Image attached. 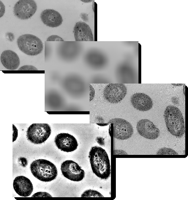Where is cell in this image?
Wrapping results in <instances>:
<instances>
[{
    "instance_id": "cell-1",
    "label": "cell",
    "mask_w": 188,
    "mask_h": 200,
    "mask_svg": "<svg viewBox=\"0 0 188 200\" xmlns=\"http://www.w3.org/2000/svg\"><path fill=\"white\" fill-rule=\"evenodd\" d=\"M89 157L93 173L101 179H108L111 175V167L105 150L99 146L92 147L89 152Z\"/></svg>"
},
{
    "instance_id": "cell-2",
    "label": "cell",
    "mask_w": 188,
    "mask_h": 200,
    "mask_svg": "<svg viewBox=\"0 0 188 200\" xmlns=\"http://www.w3.org/2000/svg\"><path fill=\"white\" fill-rule=\"evenodd\" d=\"M164 116L167 127L172 135L182 137L185 133V126L182 114L177 107L172 105L167 106Z\"/></svg>"
},
{
    "instance_id": "cell-3",
    "label": "cell",
    "mask_w": 188,
    "mask_h": 200,
    "mask_svg": "<svg viewBox=\"0 0 188 200\" xmlns=\"http://www.w3.org/2000/svg\"><path fill=\"white\" fill-rule=\"evenodd\" d=\"M33 176L39 180L46 182L55 179L58 175L56 166L48 160L39 159L33 161L30 165Z\"/></svg>"
},
{
    "instance_id": "cell-4",
    "label": "cell",
    "mask_w": 188,
    "mask_h": 200,
    "mask_svg": "<svg viewBox=\"0 0 188 200\" xmlns=\"http://www.w3.org/2000/svg\"><path fill=\"white\" fill-rule=\"evenodd\" d=\"M17 44L20 50L28 55H37L43 49V43L40 39L31 34H24L19 36L17 39Z\"/></svg>"
},
{
    "instance_id": "cell-5",
    "label": "cell",
    "mask_w": 188,
    "mask_h": 200,
    "mask_svg": "<svg viewBox=\"0 0 188 200\" xmlns=\"http://www.w3.org/2000/svg\"><path fill=\"white\" fill-rule=\"evenodd\" d=\"M51 131V127L47 123H33L28 128L27 138L34 144H41L48 139Z\"/></svg>"
},
{
    "instance_id": "cell-6",
    "label": "cell",
    "mask_w": 188,
    "mask_h": 200,
    "mask_svg": "<svg viewBox=\"0 0 188 200\" xmlns=\"http://www.w3.org/2000/svg\"><path fill=\"white\" fill-rule=\"evenodd\" d=\"M61 170L63 176L71 180L79 181L85 177L84 171L76 162L67 160L61 164Z\"/></svg>"
},
{
    "instance_id": "cell-7",
    "label": "cell",
    "mask_w": 188,
    "mask_h": 200,
    "mask_svg": "<svg viewBox=\"0 0 188 200\" xmlns=\"http://www.w3.org/2000/svg\"><path fill=\"white\" fill-rule=\"evenodd\" d=\"M113 124V134L115 138L124 140L131 138L134 133L131 124L127 121L121 118H115L110 120Z\"/></svg>"
},
{
    "instance_id": "cell-8",
    "label": "cell",
    "mask_w": 188,
    "mask_h": 200,
    "mask_svg": "<svg viewBox=\"0 0 188 200\" xmlns=\"http://www.w3.org/2000/svg\"><path fill=\"white\" fill-rule=\"evenodd\" d=\"M37 9V5L33 0H20L14 5L13 13L17 18L22 20L31 17Z\"/></svg>"
},
{
    "instance_id": "cell-9",
    "label": "cell",
    "mask_w": 188,
    "mask_h": 200,
    "mask_svg": "<svg viewBox=\"0 0 188 200\" xmlns=\"http://www.w3.org/2000/svg\"><path fill=\"white\" fill-rule=\"evenodd\" d=\"M127 93L126 87L122 84H112L107 85L103 92L104 97L108 102L116 103L121 101Z\"/></svg>"
},
{
    "instance_id": "cell-10",
    "label": "cell",
    "mask_w": 188,
    "mask_h": 200,
    "mask_svg": "<svg viewBox=\"0 0 188 200\" xmlns=\"http://www.w3.org/2000/svg\"><path fill=\"white\" fill-rule=\"evenodd\" d=\"M54 142L59 149L67 152L75 150L78 145L75 137L68 133H61L57 134L55 138Z\"/></svg>"
},
{
    "instance_id": "cell-11",
    "label": "cell",
    "mask_w": 188,
    "mask_h": 200,
    "mask_svg": "<svg viewBox=\"0 0 188 200\" xmlns=\"http://www.w3.org/2000/svg\"><path fill=\"white\" fill-rule=\"evenodd\" d=\"M136 128L139 134L147 139H155L160 135V130L148 119H142L138 121Z\"/></svg>"
},
{
    "instance_id": "cell-12",
    "label": "cell",
    "mask_w": 188,
    "mask_h": 200,
    "mask_svg": "<svg viewBox=\"0 0 188 200\" xmlns=\"http://www.w3.org/2000/svg\"><path fill=\"white\" fill-rule=\"evenodd\" d=\"M13 188L19 195L24 197L30 196L33 190L31 180L27 177L20 176L16 177L13 182Z\"/></svg>"
},
{
    "instance_id": "cell-13",
    "label": "cell",
    "mask_w": 188,
    "mask_h": 200,
    "mask_svg": "<svg viewBox=\"0 0 188 200\" xmlns=\"http://www.w3.org/2000/svg\"><path fill=\"white\" fill-rule=\"evenodd\" d=\"M131 101L135 109L142 111L149 110L153 105L150 97L143 93H137L133 94L131 98Z\"/></svg>"
},
{
    "instance_id": "cell-14",
    "label": "cell",
    "mask_w": 188,
    "mask_h": 200,
    "mask_svg": "<svg viewBox=\"0 0 188 200\" xmlns=\"http://www.w3.org/2000/svg\"><path fill=\"white\" fill-rule=\"evenodd\" d=\"M40 18L44 24L52 27L60 26L63 21L60 14L53 9H47L41 12Z\"/></svg>"
},
{
    "instance_id": "cell-15",
    "label": "cell",
    "mask_w": 188,
    "mask_h": 200,
    "mask_svg": "<svg viewBox=\"0 0 188 200\" xmlns=\"http://www.w3.org/2000/svg\"><path fill=\"white\" fill-rule=\"evenodd\" d=\"M73 32L76 41H94L91 29L84 22L80 21L77 23L74 27Z\"/></svg>"
},
{
    "instance_id": "cell-16",
    "label": "cell",
    "mask_w": 188,
    "mask_h": 200,
    "mask_svg": "<svg viewBox=\"0 0 188 200\" xmlns=\"http://www.w3.org/2000/svg\"><path fill=\"white\" fill-rule=\"evenodd\" d=\"M1 62L7 69L14 70L19 67L20 61L17 55L10 50L4 51L0 57Z\"/></svg>"
},
{
    "instance_id": "cell-17",
    "label": "cell",
    "mask_w": 188,
    "mask_h": 200,
    "mask_svg": "<svg viewBox=\"0 0 188 200\" xmlns=\"http://www.w3.org/2000/svg\"><path fill=\"white\" fill-rule=\"evenodd\" d=\"M81 197H104V196L98 191L90 189L85 191L81 195Z\"/></svg>"
},
{
    "instance_id": "cell-18",
    "label": "cell",
    "mask_w": 188,
    "mask_h": 200,
    "mask_svg": "<svg viewBox=\"0 0 188 200\" xmlns=\"http://www.w3.org/2000/svg\"><path fill=\"white\" fill-rule=\"evenodd\" d=\"M157 155H178L174 150L170 148L163 147L160 148L157 152Z\"/></svg>"
},
{
    "instance_id": "cell-19",
    "label": "cell",
    "mask_w": 188,
    "mask_h": 200,
    "mask_svg": "<svg viewBox=\"0 0 188 200\" xmlns=\"http://www.w3.org/2000/svg\"><path fill=\"white\" fill-rule=\"evenodd\" d=\"M47 41H64L63 39L57 35H52L48 37Z\"/></svg>"
},
{
    "instance_id": "cell-20",
    "label": "cell",
    "mask_w": 188,
    "mask_h": 200,
    "mask_svg": "<svg viewBox=\"0 0 188 200\" xmlns=\"http://www.w3.org/2000/svg\"><path fill=\"white\" fill-rule=\"evenodd\" d=\"M50 194L46 192H39L34 194L31 197H52Z\"/></svg>"
},
{
    "instance_id": "cell-21",
    "label": "cell",
    "mask_w": 188,
    "mask_h": 200,
    "mask_svg": "<svg viewBox=\"0 0 188 200\" xmlns=\"http://www.w3.org/2000/svg\"><path fill=\"white\" fill-rule=\"evenodd\" d=\"M19 70H37V69L31 65H25L19 68Z\"/></svg>"
},
{
    "instance_id": "cell-22",
    "label": "cell",
    "mask_w": 188,
    "mask_h": 200,
    "mask_svg": "<svg viewBox=\"0 0 188 200\" xmlns=\"http://www.w3.org/2000/svg\"><path fill=\"white\" fill-rule=\"evenodd\" d=\"M18 160L20 163L23 167H25L27 165L28 162L26 158L20 157L19 158Z\"/></svg>"
},
{
    "instance_id": "cell-23",
    "label": "cell",
    "mask_w": 188,
    "mask_h": 200,
    "mask_svg": "<svg viewBox=\"0 0 188 200\" xmlns=\"http://www.w3.org/2000/svg\"><path fill=\"white\" fill-rule=\"evenodd\" d=\"M13 142L15 141L18 137V130L13 124Z\"/></svg>"
},
{
    "instance_id": "cell-24",
    "label": "cell",
    "mask_w": 188,
    "mask_h": 200,
    "mask_svg": "<svg viewBox=\"0 0 188 200\" xmlns=\"http://www.w3.org/2000/svg\"><path fill=\"white\" fill-rule=\"evenodd\" d=\"M7 39L11 42L13 41L14 39V36L12 33H7L6 34Z\"/></svg>"
},
{
    "instance_id": "cell-25",
    "label": "cell",
    "mask_w": 188,
    "mask_h": 200,
    "mask_svg": "<svg viewBox=\"0 0 188 200\" xmlns=\"http://www.w3.org/2000/svg\"><path fill=\"white\" fill-rule=\"evenodd\" d=\"M0 17H2L5 12V6L3 3L0 1Z\"/></svg>"
},
{
    "instance_id": "cell-26",
    "label": "cell",
    "mask_w": 188,
    "mask_h": 200,
    "mask_svg": "<svg viewBox=\"0 0 188 200\" xmlns=\"http://www.w3.org/2000/svg\"><path fill=\"white\" fill-rule=\"evenodd\" d=\"M104 139L101 137H97L96 140L98 143L101 146L104 145Z\"/></svg>"
},
{
    "instance_id": "cell-27",
    "label": "cell",
    "mask_w": 188,
    "mask_h": 200,
    "mask_svg": "<svg viewBox=\"0 0 188 200\" xmlns=\"http://www.w3.org/2000/svg\"><path fill=\"white\" fill-rule=\"evenodd\" d=\"M81 18L82 20L85 21H87L88 20V15L85 13H82L80 15Z\"/></svg>"
}]
</instances>
